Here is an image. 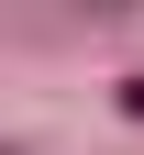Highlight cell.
Wrapping results in <instances>:
<instances>
[{"label":"cell","instance_id":"6da1fadb","mask_svg":"<svg viewBox=\"0 0 144 155\" xmlns=\"http://www.w3.org/2000/svg\"><path fill=\"white\" fill-rule=\"evenodd\" d=\"M122 122H144V67H133V78H122Z\"/></svg>","mask_w":144,"mask_h":155}]
</instances>
